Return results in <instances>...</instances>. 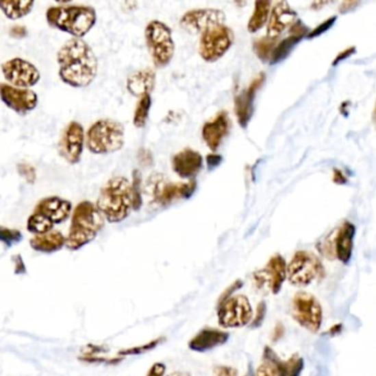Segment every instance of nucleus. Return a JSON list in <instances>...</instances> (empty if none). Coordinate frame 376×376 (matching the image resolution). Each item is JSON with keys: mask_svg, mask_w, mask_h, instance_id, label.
Instances as JSON below:
<instances>
[{"mask_svg": "<svg viewBox=\"0 0 376 376\" xmlns=\"http://www.w3.org/2000/svg\"><path fill=\"white\" fill-rule=\"evenodd\" d=\"M34 1H0V9L10 20H17L30 14Z\"/></svg>", "mask_w": 376, "mask_h": 376, "instance_id": "c85d7f7f", "label": "nucleus"}, {"mask_svg": "<svg viewBox=\"0 0 376 376\" xmlns=\"http://www.w3.org/2000/svg\"><path fill=\"white\" fill-rule=\"evenodd\" d=\"M132 201L134 210L139 211L142 207V176L139 170H134L131 183Z\"/></svg>", "mask_w": 376, "mask_h": 376, "instance_id": "2f4dec72", "label": "nucleus"}, {"mask_svg": "<svg viewBox=\"0 0 376 376\" xmlns=\"http://www.w3.org/2000/svg\"><path fill=\"white\" fill-rule=\"evenodd\" d=\"M172 167L174 172L181 179H192L201 172L203 158L194 149L185 148L174 156Z\"/></svg>", "mask_w": 376, "mask_h": 376, "instance_id": "4be33fe9", "label": "nucleus"}, {"mask_svg": "<svg viewBox=\"0 0 376 376\" xmlns=\"http://www.w3.org/2000/svg\"><path fill=\"white\" fill-rule=\"evenodd\" d=\"M47 21L52 28L66 32L76 39H82L94 28L97 14L95 9L90 6L62 5L48 9Z\"/></svg>", "mask_w": 376, "mask_h": 376, "instance_id": "20e7f679", "label": "nucleus"}, {"mask_svg": "<svg viewBox=\"0 0 376 376\" xmlns=\"http://www.w3.org/2000/svg\"><path fill=\"white\" fill-rule=\"evenodd\" d=\"M105 218L94 203L83 201L73 211L70 231L65 246L71 250H81L96 239L105 226Z\"/></svg>", "mask_w": 376, "mask_h": 376, "instance_id": "7ed1b4c3", "label": "nucleus"}, {"mask_svg": "<svg viewBox=\"0 0 376 376\" xmlns=\"http://www.w3.org/2000/svg\"><path fill=\"white\" fill-rule=\"evenodd\" d=\"M17 259L18 264H16V272H17V274H20V272H25V265H23V259H21L20 256H17Z\"/></svg>", "mask_w": 376, "mask_h": 376, "instance_id": "de8ad7c7", "label": "nucleus"}, {"mask_svg": "<svg viewBox=\"0 0 376 376\" xmlns=\"http://www.w3.org/2000/svg\"><path fill=\"white\" fill-rule=\"evenodd\" d=\"M342 325H341V323H337V325H334V326L332 327L331 329H329L328 334H330L331 337H334V336H337V334L341 333V331H342Z\"/></svg>", "mask_w": 376, "mask_h": 376, "instance_id": "a18cd8bd", "label": "nucleus"}, {"mask_svg": "<svg viewBox=\"0 0 376 376\" xmlns=\"http://www.w3.org/2000/svg\"><path fill=\"white\" fill-rule=\"evenodd\" d=\"M167 376H190V374L186 373V372L175 371V372H172V373L168 374Z\"/></svg>", "mask_w": 376, "mask_h": 376, "instance_id": "09e8293b", "label": "nucleus"}, {"mask_svg": "<svg viewBox=\"0 0 376 376\" xmlns=\"http://www.w3.org/2000/svg\"><path fill=\"white\" fill-rule=\"evenodd\" d=\"M231 130V119L228 112L221 110L215 117L203 124L201 128V137L212 152L221 148V143Z\"/></svg>", "mask_w": 376, "mask_h": 376, "instance_id": "6ab92c4d", "label": "nucleus"}, {"mask_svg": "<svg viewBox=\"0 0 376 376\" xmlns=\"http://www.w3.org/2000/svg\"><path fill=\"white\" fill-rule=\"evenodd\" d=\"M374 117H375V121H376V106H375V110H374Z\"/></svg>", "mask_w": 376, "mask_h": 376, "instance_id": "8fccbe9b", "label": "nucleus"}, {"mask_svg": "<svg viewBox=\"0 0 376 376\" xmlns=\"http://www.w3.org/2000/svg\"><path fill=\"white\" fill-rule=\"evenodd\" d=\"M354 51H355V48H354V47H352V48L346 49V50L342 51V52H340V54H338L337 58H336V60H334V64H337V63L342 61V60L347 59V58H349V56H351V54H353Z\"/></svg>", "mask_w": 376, "mask_h": 376, "instance_id": "37998d69", "label": "nucleus"}, {"mask_svg": "<svg viewBox=\"0 0 376 376\" xmlns=\"http://www.w3.org/2000/svg\"><path fill=\"white\" fill-rule=\"evenodd\" d=\"M158 344V342H152L149 343V344H147V346H142V350H141V352H143V350H145V351H148V350H151V349H153L154 346ZM140 348H134V349H129V350H125V351L120 352V354L121 355H130V354H137L138 350H139Z\"/></svg>", "mask_w": 376, "mask_h": 376, "instance_id": "79ce46f5", "label": "nucleus"}, {"mask_svg": "<svg viewBox=\"0 0 376 376\" xmlns=\"http://www.w3.org/2000/svg\"><path fill=\"white\" fill-rule=\"evenodd\" d=\"M0 99L10 110L25 116L38 105V95L28 89H19L6 83H0Z\"/></svg>", "mask_w": 376, "mask_h": 376, "instance_id": "dca6fc26", "label": "nucleus"}, {"mask_svg": "<svg viewBox=\"0 0 376 376\" xmlns=\"http://www.w3.org/2000/svg\"><path fill=\"white\" fill-rule=\"evenodd\" d=\"M21 239H23V234L20 231L0 226V242H3L8 246H12V245L18 244Z\"/></svg>", "mask_w": 376, "mask_h": 376, "instance_id": "473e14b6", "label": "nucleus"}, {"mask_svg": "<svg viewBox=\"0 0 376 376\" xmlns=\"http://www.w3.org/2000/svg\"><path fill=\"white\" fill-rule=\"evenodd\" d=\"M58 64L60 79L75 89L90 86L97 76V56L83 39L67 40L58 52Z\"/></svg>", "mask_w": 376, "mask_h": 376, "instance_id": "f257e3e1", "label": "nucleus"}, {"mask_svg": "<svg viewBox=\"0 0 376 376\" xmlns=\"http://www.w3.org/2000/svg\"><path fill=\"white\" fill-rule=\"evenodd\" d=\"M277 45V39H271V38L262 37L255 40L253 43V51L255 56L262 62L271 61L274 49Z\"/></svg>", "mask_w": 376, "mask_h": 376, "instance_id": "c756f323", "label": "nucleus"}, {"mask_svg": "<svg viewBox=\"0 0 376 376\" xmlns=\"http://www.w3.org/2000/svg\"><path fill=\"white\" fill-rule=\"evenodd\" d=\"M226 14L215 8L192 9L181 18V25L192 34H203L216 25H225Z\"/></svg>", "mask_w": 376, "mask_h": 376, "instance_id": "2eb2a0df", "label": "nucleus"}, {"mask_svg": "<svg viewBox=\"0 0 376 376\" xmlns=\"http://www.w3.org/2000/svg\"><path fill=\"white\" fill-rule=\"evenodd\" d=\"M254 376H277L275 368L268 361H264L255 371Z\"/></svg>", "mask_w": 376, "mask_h": 376, "instance_id": "e433bc0d", "label": "nucleus"}, {"mask_svg": "<svg viewBox=\"0 0 376 376\" xmlns=\"http://www.w3.org/2000/svg\"><path fill=\"white\" fill-rule=\"evenodd\" d=\"M34 212L39 214L47 222L54 226L56 224H61L70 218L72 213V203L59 197L45 198L38 203Z\"/></svg>", "mask_w": 376, "mask_h": 376, "instance_id": "412c9836", "label": "nucleus"}, {"mask_svg": "<svg viewBox=\"0 0 376 376\" xmlns=\"http://www.w3.org/2000/svg\"><path fill=\"white\" fill-rule=\"evenodd\" d=\"M18 172H19L20 177H23L30 185H32L36 181V169H34V167L29 165V163H19L18 165Z\"/></svg>", "mask_w": 376, "mask_h": 376, "instance_id": "72a5a7b5", "label": "nucleus"}, {"mask_svg": "<svg viewBox=\"0 0 376 376\" xmlns=\"http://www.w3.org/2000/svg\"><path fill=\"white\" fill-rule=\"evenodd\" d=\"M264 361H268L275 368L277 376H301L304 370V359L299 357V354L292 355L290 359H279L277 354L271 348H265Z\"/></svg>", "mask_w": 376, "mask_h": 376, "instance_id": "a878e982", "label": "nucleus"}, {"mask_svg": "<svg viewBox=\"0 0 376 376\" xmlns=\"http://www.w3.org/2000/svg\"><path fill=\"white\" fill-rule=\"evenodd\" d=\"M253 316V308L245 295H234L218 305V323L223 329L250 326Z\"/></svg>", "mask_w": 376, "mask_h": 376, "instance_id": "1a4fd4ad", "label": "nucleus"}, {"mask_svg": "<svg viewBox=\"0 0 376 376\" xmlns=\"http://www.w3.org/2000/svg\"><path fill=\"white\" fill-rule=\"evenodd\" d=\"M214 376H238V371L228 365H218L214 370Z\"/></svg>", "mask_w": 376, "mask_h": 376, "instance_id": "4c0bfd02", "label": "nucleus"}, {"mask_svg": "<svg viewBox=\"0 0 376 376\" xmlns=\"http://www.w3.org/2000/svg\"><path fill=\"white\" fill-rule=\"evenodd\" d=\"M96 207L109 223L125 221L134 210L130 181L125 177L109 179L99 192Z\"/></svg>", "mask_w": 376, "mask_h": 376, "instance_id": "f03ea898", "label": "nucleus"}, {"mask_svg": "<svg viewBox=\"0 0 376 376\" xmlns=\"http://www.w3.org/2000/svg\"><path fill=\"white\" fill-rule=\"evenodd\" d=\"M145 37L156 68L163 69L170 64L175 54V43L170 27L159 20H152L145 27Z\"/></svg>", "mask_w": 376, "mask_h": 376, "instance_id": "423d86ee", "label": "nucleus"}, {"mask_svg": "<svg viewBox=\"0 0 376 376\" xmlns=\"http://www.w3.org/2000/svg\"><path fill=\"white\" fill-rule=\"evenodd\" d=\"M272 3L268 0H259L254 3L253 12L251 14L248 23V31L254 34L261 30L268 21Z\"/></svg>", "mask_w": 376, "mask_h": 376, "instance_id": "cd10ccee", "label": "nucleus"}, {"mask_svg": "<svg viewBox=\"0 0 376 376\" xmlns=\"http://www.w3.org/2000/svg\"><path fill=\"white\" fill-rule=\"evenodd\" d=\"M151 106H152L151 95L143 96L138 101L134 113V125L137 128H143L145 126V124L148 121Z\"/></svg>", "mask_w": 376, "mask_h": 376, "instance_id": "7c9ffc66", "label": "nucleus"}, {"mask_svg": "<svg viewBox=\"0 0 376 376\" xmlns=\"http://www.w3.org/2000/svg\"><path fill=\"white\" fill-rule=\"evenodd\" d=\"M241 286H242V281H234V284H232L231 286L228 287L226 292H223V295H221V299H219V303H223V301H227L228 298L232 297V296H234V292L239 290L240 287Z\"/></svg>", "mask_w": 376, "mask_h": 376, "instance_id": "ea45409f", "label": "nucleus"}, {"mask_svg": "<svg viewBox=\"0 0 376 376\" xmlns=\"http://www.w3.org/2000/svg\"><path fill=\"white\" fill-rule=\"evenodd\" d=\"M221 161H223V157H221V154H215V152L208 154L206 158L207 166H208L209 169H214L219 166Z\"/></svg>", "mask_w": 376, "mask_h": 376, "instance_id": "a19ab883", "label": "nucleus"}, {"mask_svg": "<svg viewBox=\"0 0 376 376\" xmlns=\"http://www.w3.org/2000/svg\"><path fill=\"white\" fill-rule=\"evenodd\" d=\"M264 81L265 74L263 72L258 74L252 80L250 85L242 92H240L234 99V112H236V116H237L238 123L243 128L248 126L251 118L253 115L255 96H257V93L259 92L260 89L262 87Z\"/></svg>", "mask_w": 376, "mask_h": 376, "instance_id": "a211bd4d", "label": "nucleus"}, {"mask_svg": "<svg viewBox=\"0 0 376 376\" xmlns=\"http://www.w3.org/2000/svg\"><path fill=\"white\" fill-rule=\"evenodd\" d=\"M85 143L92 154H109L119 152L125 145L123 124L109 118L95 121L87 130Z\"/></svg>", "mask_w": 376, "mask_h": 376, "instance_id": "39448f33", "label": "nucleus"}, {"mask_svg": "<svg viewBox=\"0 0 376 376\" xmlns=\"http://www.w3.org/2000/svg\"><path fill=\"white\" fill-rule=\"evenodd\" d=\"M3 78L8 81L9 85L29 89L40 81V72L32 63L27 60L14 58L1 65Z\"/></svg>", "mask_w": 376, "mask_h": 376, "instance_id": "ddd939ff", "label": "nucleus"}, {"mask_svg": "<svg viewBox=\"0 0 376 376\" xmlns=\"http://www.w3.org/2000/svg\"><path fill=\"white\" fill-rule=\"evenodd\" d=\"M292 316L308 331H319L323 325V308L317 298L308 292H297L292 301Z\"/></svg>", "mask_w": 376, "mask_h": 376, "instance_id": "9d476101", "label": "nucleus"}, {"mask_svg": "<svg viewBox=\"0 0 376 376\" xmlns=\"http://www.w3.org/2000/svg\"><path fill=\"white\" fill-rule=\"evenodd\" d=\"M234 43V32L228 25H216L201 34L198 52L207 63L221 60L231 49Z\"/></svg>", "mask_w": 376, "mask_h": 376, "instance_id": "6e6552de", "label": "nucleus"}, {"mask_svg": "<svg viewBox=\"0 0 376 376\" xmlns=\"http://www.w3.org/2000/svg\"><path fill=\"white\" fill-rule=\"evenodd\" d=\"M334 21H336V17L329 18V19L326 20L325 23H321V25H318V27H316V28L314 29L310 34H308V37L315 38L318 37V36H321V34H323L325 31L331 28L332 25H334Z\"/></svg>", "mask_w": 376, "mask_h": 376, "instance_id": "c9c22d12", "label": "nucleus"}, {"mask_svg": "<svg viewBox=\"0 0 376 376\" xmlns=\"http://www.w3.org/2000/svg\"><path fill=\"white\" fill-rule=\"evenodd\" d=\"M230 334L221 329L205 328L190 340L188 348L192 351L207 352L227 343Z\"/></svg>", "mask_w": 376, "mask_h": 376, "instance_id": "5701e85b", "label": "nucleus"}, {"mask_svg": "<svg viewBox=\"0 0 376 376\" xmlns=\"http://www.w3.org/2000/svg\"><path fill=\"white\" fill-rule=\"evenodd\" d=\"M338 179H340L339 180V183H346V178H344V176H343L342 172H341L340 170H334V183H337Z\"/></svg>", "mask_w": 376, "mask_h": 376, "instance_id": "49530a36", "label": "nucleus"}, {"mask_svg": "<svg viewBox=\"0 0 376 376\" xmlns=\"http://www.w3.org/2000/svg\"><path fill=\"white\" fill-rule=\"evenodd\" d=\"M265 316H266V305L264 301H262V303H260V305H258L257 312L254 314L252 322L250 323V328H259L264 321Z\"/></svg>", "mask_w": 376, "mask_h": 376, "instance_id": "f704fd0d", "label": "nucleus"}, {"mask_svg": "<svg viewBox=\"0 0 376 376\" xmlns=\"http://www.w3.org/2000/svg\"><path fill=\"white\" fill-rule=\"evenodd\" d=\"M325 277V267L315 254L307 250L296 252L287 264V279L292 286H310Z\"/></svg>", "mask_w": 376, "mask_h": 376, "instance_id": "0eeeda50", "label": "nucleus"}, {"mask_svg": "<svg viewBox=\"0 0 376 376\" xmlns=\"http://www.w3.org/2000/svg\"><path fill=\"white\" fill-rule=\"evenodd\" d=\"M66 245V237L59 231H51L49 233L36 235L31 239L32 250L40 253H55Z\"/></svg>", "mask_w": 376, "mask_h": 376, "instance_id": "bb28decb", "label": "nucleus"}, {"mask_svg": "<svg viewBox=\"0 0 376 376\" xmlns=\"http://www.w3.org/2000/svg\"><path fill=\"white\" fill-rule=\"evenodd\" d=\"M12 37L23 38L27 34V30L23 28V25H14V28L10 30Z\"/></svg>", "mask_w": 376, "mask_h": 376, "instance_id": "c03bdc74", "label": "nucleus"}, {"mask_svg": "<svg viewBox=\"0 0 376 376\" xmlns=\"http://www.w3.org/2000/svg\"><path fill=\"white\" fill-rule=\"evenodd\" d=\"M166 373V366L164 363L156 362L151 366L147 376H164Z\"/></svg>", "mask_w": 376, "mask_h": 376, "instance_id": "58836bf2", "label": "nucleus"}, {"mask_svg": "<svg viewBox=\"0 0 376 376\" xmlns=\"http://www.w3.org/2000/svg\"><path fill=\"white\" fill-rule=\"evenodd\" d=\"M156 83V74L152 69H142L134 72L127 80V90L136 97L151 95Z\"/></svg>", "mask_w": 376, "mask_h": 376, "instance_id": "393cba45", "label": "nucleus"}, {"mask_svg": "<svg viewBox=\"0 0 376 376\" xmlns=\"http://www.w3.org/2000/svg\"><path fill=\"white\" fill-rule=\"evenodd\" d=\"M355 235V226L351 222H343L340 228L332 237H327L319 245V250L326 257L339 259L343 264L351 261L353 252V241Z\"/></svg>", "mask_w": 376, "mask_h": 376, "instance_id": "9b49d317", "label": "nucleus"}, {"mask_svg": "<svg viewBox=\"0 0 376 376\" xmlns=\"http://www.w3.org/2000/svg\"><path fill=\"white\" fill-rule=\"evenodd\" d=\"M196 190L195 180L188 183H165L159 178L153 183L154 202L160 205H168L179 200L188 199Z\"/></svg>", "mask_w": 376, "mask_h": 376, "instance_id": "f3484780", "label": "nucleus"}, {"mask_svg": "<svg viewBox=\"0 0 376 376\" xmlns=\"http://www.w3.org/2000/svg\"><path fill=\"white\" fill-rule=\"evenodd\" d=\"M297 21V14L286 1H277L271 7L266 37L277 39L286 29Z\"/></svg>", "mask_w": 376, "mask_h": 376, "instance_id": "aec40b11", "label": "nucleus"}, {"mask_svg": "<svg viewBox=\"0 0 376 376\" xmlns=\"http://www.w3.org/2000/svg\"><path fill=\"white\" fill-rule=\"evenodd\" d=\"M85 132L77 121L67 124L59 141V154L67 163L76 165L81 161L85 145Z\"/></svg>", "mask_w": 376, "mask_h": 376, "instance_id": "4468645a", "label": "nucleus"}, {"mask_svg": "<svg viewBox=\"0 0 376 376\" xmlns=\"http://www.w3.org/2000/svg\"><path fill=\"white\" fill-rule=\"evenodd\" d=\"M287 279V263L283 256L275 254L268 259L262 270L253 274L254 285L258 290L277 295Z\"/></svg>", "mask_w": 376, "mask_h": 376, "instance_id": "f8f14e48", "label": "nucleus"}, {"mask_svg": "<svg viewBox=\"0 0 376 376\" xmlns=\"http://www.w3.org/2000/svg\"><path fill=\"white\" fill-rule=\"evenodd\" d=\"M308 29L306 25L301 23V20H297L294 25L290 28V34L287 36L285 39L281 40L276 45L275 49H274L273 54L271 58V63L272 64H276L283 60L286 59L288 54H290V51L294 49L297 43L301 41L305 36H307Z\"/></svg>", "mask_w": 376, "mask_h": 376, "instance_id": "b1692460", "label": "nucleus"}]
</instances>
